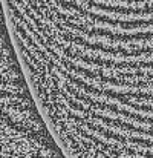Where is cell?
Listing matches in <instances>:
<instances>
[{"mask_svg":"<svg viewBox=\"0 0 153 158\" xmlns=\"http://www.w3.org/2000/svg\"><path fill=\"white\" fill-rule=\"evenodd\" d=\"M46 141L34 137L31 131H18L0 118V158H64Z\"/></svg>","mask_w":153,"mask_h":158,"instance_id":"6da1fadb","label":"cell"}]
</instances>
